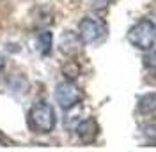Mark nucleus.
I'll return each instance as SVG.
<instances>
[{"label": "nucleus", "mask_w": 156, "mask_h": 152, "mask_svg": "<svg viewBox=\"0 0 156 152\" xmlns=\"http://www.w3.org/2000/svg\"><path fill=\"white\" fill-rule=\"evenodd\" d=\"M128 41L138 50H151L156 44V25L149 19H142L128 32Z\"/></svg>", "instance_id": "obj_2"}, {"label": "nucleus", "mask_w": 156, "mask_h": 152, "mask_svg": "<svg viewBox=\"0 0 156 152\" xmlns=\"http://www.w3.org/2000/svg\"><path fill=\"white\" fill-rule=\"evenodd\" d=\"M57 124L53 106L46 101H37L29 112V126L36 133H50Z\"/></svg>", "instance_id": "obj_1"}, {"label": "nucleus", "mask_w": 156, "mask_h": 152, "mask_svg": "<svg viewBox=\"0 0 156 152\" xmlns=\"http://www.w3.org/2000/svg\"><path fill=\"white\" fill-rule=\"evenodd\" d=\"M142 131H144V134H146L149 140H156V120H154V122L146 124Z\"/></svg>", "instance_id": "obj_8"}, {"label": "nucleus", "mask_w": 156, "mask_h": 152, "mask_svg": "<svg viewBox=\"0 0 156 152\" xmlns=\"http://www.w3.org/2000/svg\"><path fill=\"white\" fill-rule=\"evenodd\" d=\"M98 131H99V127H98V122L94 120V119H87V120L80 122L78 127H76L78 138H80L83 143H92L94 142L96 136H98Z\"/></svg>", "instance_id": "obj_5"}, {"label": "nucleus", "mask_w": 156, "mask_h": 152, "mask_svg": "<svg viewBox=\"0 0 156 152\" xmlns=\"http://www.w3.org/2000/svg\"><path fill=\"white\" fill-rule=\"evenodd\" d=\"M37 50L43 53V55L50 53V50H51V34H50V32H41V34H39Z\"/></svg>", "instance_id": "obj_7"}, {"label": "nucleus", "mask_w": 156, "mask_h": 152, "mask_svg": "<svg viewBox=\"0 0 156 152\" xmlns=\"http://www.w3.org/2000/svg\"><path fill=\"white\" fill-rule=\"evenodd\" d=\"M146 60V66L151 67V69H156V50H153L151 53H147V57L144 58Z\"/></svg>", "instance_id": "obj_9"}, {"label": "nucleus", "mask_w": 156, "mask_h": 152, "mask_svg": "<svg viewBox=\"0 0 156 152\" xmlns=\"http://www.w3.org/2000/svg\"><path fill=\"white\" fill-rule=\"evenodd\" d=\"M138 112L140 113H154L156 112V92L146 94L138 99Z\"/></svg>", "instance_id": "obj_6"}, {"label": "nucleus", "mask_w": 156, "mask_h": 152, "mask_svg": "<svg viewBox=\"0 0 156 152\" xmlns=\"http://www.w3.org/2000/svg\"><path fill=\"white\" fill-rule=\"evenodd\" d=\"M55 101L62 110H69L82 101V92L73 81H60L55 88Z\"/></svg>", "instance_id": "obj_3"}, {"label": "nucleus", "mask_w": 156, "mask_h": 152, "mask_svg": "<svg viewBox=\"0 0 156 152\" xmlns=\"http://www.w3.org/2000/svg\"><path fill=\"white\" fill-rule=\"evenodd\" d=\"M78 34L85 44L96 43L105 34V23L98 18H83L78 25Z\"/></svg>", "instance_id": "obj_4"}]
</instances>
